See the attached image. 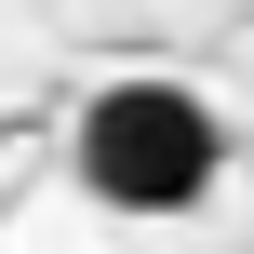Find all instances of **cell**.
I'll return each instance as SVG.
<instances>
[{
    "label": "cell",
    "instance_id": "1",
    "mask_svg": "<svg viewBox=\"0 0 254 254\" xmlns=\"http://www.w3.org/2000/svg\"><path fill=\"white\" fill-rule=\"evenodd\" d=\"M67 147H80V188L107 214H188L228 174V107L188 94V80H107Z\"/></svg>",
    "mask_w": 254,
    "mask_h": 254
}]
</instances>
